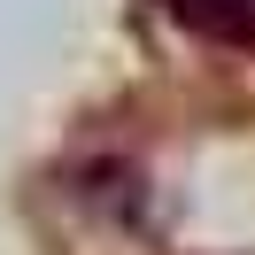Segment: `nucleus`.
Masks as SVG:
<instances>
[{
  "mask_svg": "<svg viewBox=\"0 0 255 255\" xmlns=\"http://www.w3.org/2000/svg\"><path fill=\"white\" fill-rule=\"evenodd\" d=\"M162 16L209 47H255V0H162Z\"/></svg>",
  "mask_w": 255,
  "mask_h": 255,
  "instance_id": "f257e3e1",
  "label": "nucleus"
}]
</instances>
